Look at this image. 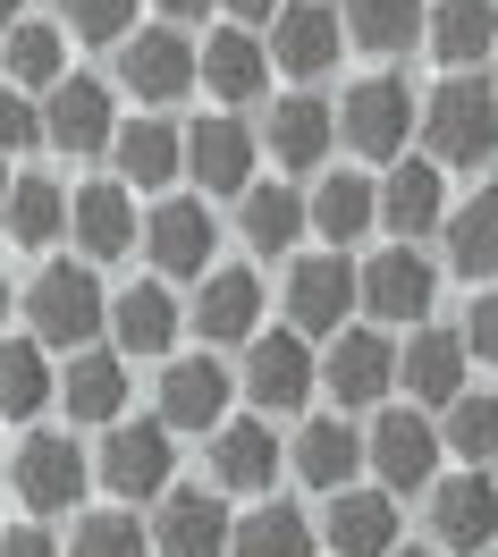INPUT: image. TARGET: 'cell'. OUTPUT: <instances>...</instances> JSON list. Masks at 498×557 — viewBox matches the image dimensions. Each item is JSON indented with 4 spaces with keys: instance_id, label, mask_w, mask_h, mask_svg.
Wrapping results in <instances>:
<instances>
[{
    "instance_id": "cell-1",
    "label": "cell",
    "mask_w": 498,
    "mask_h": 557,
    "mask_svg": "<svg viewBox=\"0 0 498 557\" xmlns=\"http://www.w3.org/2000/svg\"><path fill=\"white\" fill-rule=\"evenodd\" d=\"M423 136L439 170H473V161H498V85L482 76H448L439 94L423 102Z\"/></svg>"
},
{
    "instance_id": "cell-2",
    "label": "cell",
    "mask_w": 498,
    "mask_h": 557,
    "mask_svg": "<svg viewBox=\"0 0 498 557\" xmlns=\"http://www.w3.org/2000/svg\"><path fill=\"white\" fill-rule=\"evenodd\" d=\"M26 313H35V338H42V347H69L76 355L110 321V305H102V287H94L85 262H51V271L26 287Z\"/></svg>"
},
{
    "instance_id": "cell-3",
    "label": "cell",
    "mask_w": 498,
    "mask_h": 557,
    "mask_svg": "<svg viewBox=\"0 0 498 557\" xmlns=\"http://www.w3.org/2000/svg\"><path fill=\"white\" fill-rule=\"evenodd\" d=\"M423 119V102L406 94V76H363L356 94L338 102V136L356 144L363 161H397L406 152V127Z\"/></svg>"
},
{
    "instance_id": "cell-4",
    "label": "cell",
    "mask_w": 498,
    "mask_h": 557,
    "mask_svg": "<svg viewBox=\"0 0 498 557\" xmlns=\"http://www.w3.org/2000/svg\"><path fill=\"white\" fill-rule=\"evenodd\" d=\"M313 381H321V363H313V347H304V330H271V338L246 347V397L262 414H296V406L313 397Z\"/></svg>"
},
{
    "instance_id": "cell-5",
    "label": "cell",
    "mask_w": 498,
    "mask_h": 557,
    "mask_svg": "<svg viewBox=\"0 0 498 557\" xmlns=\"http://www.w3.org/2000/svg\"><path fill=\"white\" fill-rule=\"evenodd\" d=\"M119 76H127V94H136V102H178L186 85L203 76V60H195V42H186V35L144 26V35L119 42Z\"/></svg>"
},
{
    "instance_id": "cell-6",
    "label": "cell",
    "mask_w": 498,
    "mask_h": 557,
    "mask_svg": "<svg viewBox=\"0 0 498 557\" xmlns=\"http://www.w3.org/2000/svg\"><path fill=\"white\" fill-rule=\"evenodd\" d=\"M439 448H448V431H431V422L406 414V406H389V414L372 422V473H381V490H431Z\"/></svg>"
},
{
    "instance_id": "cell-7",
    "label": "cell",
    "mask_w": 498,
    "mask_h": 557,
    "mask_svg": "<svg viewBox=\"0 0 498 557\" xmlns=\"http://www.w3.org/2000/svg\"><path fill=\"white\" fill-rule=\"evenodd\" d=\"M397 381V347L381 330H338L329 355H321V388L338 397V406H381Z\"/></svg>"
},
{
    "instance_id": "cell-8",
    "label": "cell",
    "mask_w": 498,
    "mask_h": 557,
    "mask_svg": "<svg viewBox=\"0 0 498 557\" xmlns=\"http://www.w3.org/2000/svg\"><path fill=\"white\" fill-rule=\"evenodd\" d=\"M170 465H178L170 422H110V440H102V482L119 490V498H152V490H170Z\"/></svg>"
},
{
    "instance_id": "cell-9",
    "label": "cell",
    "mask_w": 498,
    "mask_h": 557,
    "mask_svg": "<svg viewBox=\"0 0 498 557\" xmlns=\"http://www.w3.org/2000/svg\"><path fill=\"white\" fill-rule=\"evenodd\" d=\"M431 532H439V549L482 557V549L498 541V482H482V473L431 482Z\"/></svg>"
},
{
    "instance_id": "cell-10",
    "label": "cell",
    "mask_w": 498,
    "mask_h": 557,
    "mask_svg": "<svg viewBox=\"0 0 498 557\" xmlns=\"http://www.w3.org/2000/svg\"><path fill=\"white\" fill-rule=\"evenodd\" d=\"M347 305H363V278L347 271L338 253L296 262V278H287V313H296L304 338H338V313H347Z\"/></svg>"
},
{
    "instance_id": "cell-11",
    "label": "cell",
    "mask_w": 498,
    "mask_h": 557,
    "mask_svg": "<svg viewBox=\"0 0 498 557\" xmlns=\"http://www.w3.org/2000/svg\"><path fill=\"white\" fill-rule=\"evenodd\" d=\"M152 541L161 557H228V507H220V490H170V507L152 516Z\"/></svg>"
},
{
    "instance_id": "cell-12",
    "label": "cell",
    "mask_w": 498,
    "mask_h": 557,
    "mask_svg": "<svg viewBox=\"0 0 498 557\" xmlns=\"http://www.w3.org/2000/svg\"><path fill=\"white\" fill-rule=\"evenodd\" d=\"M431 287H439V278H431V262L397 237L389 253L363 271V313H381V321H423V313H431Z\"/></svg>"
},
{
    "instance_id": "cell-13",
    "label": "cell",
    "mask_w": 498,
    "mask_h": 557,
    "mask_svg": "<svg viewBox=\"0 0 498 557\" xmlns=\"http://www.w3.org/2000/svg\"><path fill=\"white\" fill-rule=\"evenodd\" d=\"M329 549L389 557L397 549V490H329Z\"/></svg>"
},
{
    "instance_id": "cell-14",
    "label": "cell",
    "mask_w": 498,
    "mask_h": 557,
    "mask_svg": "<svg viewBox=\"0 0 498 557\" xmlns=\"http://www.w3.org/2000/svg\"><path fill=\"white\" fill-rule=\"evenodd\" d=\"M464 330H414L406 338V355H397V381L414 388L423 406H457L464 397Z\"/></svg>"
},
{
    "instance_id": "cell-15",
    "label": "cell",
    "mask_w": 498,
    "mask_h": 557,
    "mask_svg": "<svg viewBox=\"0 0 498 557\" xmlns=\"http://www.w3.org/2000/svg\"><path fill=\"white\" fill-rule=\"evenodd\" d=\"M161 422H170V431H220V422H228V372H220L212 355L170 363V381H161Z\"/></svg>"
},
{
    "instance_id": "cell-16",
    "label": "cell",
    "mask_w": 498,
    "mask_h": 557,
    "mask_svg": "<svg viewBox=\"0 0 498 557\" xmlns=\"http://www.w3.org/2000/svg\"><path fill=\"white\" fill-rule=\"evenodd\" d=\"M212 211L203 203H161L152 220H144V253L161 262L170 278H203V262H212Z\"/></svg>"
},
{
    "instance_id": "cell-17",
    "label": "cell",
    "mask_w": 498,
    "mask_h": 557,
    "mask_svg": "<svg viewBox=\"0 0 498 557\" xmlns=\"http://www.w3.org/2000/svg\"><path fill=\"white\" fill-rule=\"evenodd\" d=\"M42 127H51L60 152H102L110 144V94L94 85V76H60L51 102H42Z\"/></svg>"
},
{
    "instance_id": "cell-18",
    "label": "cell",
    "mask_w": 498,
    "mask_h": 557,
    "mask_svg": "<svg viewBox=\"0 0 498 557\" xmlns=\"http://www.w3.org/2000/svg\"><path fill=\"white\" fill-rule=\"evenodd\" d=\"M76 490H85V456L69 448V440H26L17 448V498L26 507H42V516H60V507H76Z\"/></svg>"
},
{
    "instance_id": "cell-19",
    "label": "cell",
    "mask_w": 498,
    "mask_h": 557,
    "mask_svg": "<svg viewBox=\"0 0 498 557\" xmlns=\"http://www.w3.org/2000/svg\"><path fill=\"white\" fill-rule=\"evenodd\" d=\"M253 321H262V278L253 271H203L195 330H203L212 347H237V338H253Z\"/></svg>"
},
{
    "instance_id": "cell-20",
    "label": "cell",
    "mask_w": 498,
    "mask_h": 557,
    "mask_svg": "<svg viewBox=\"0 0 498 557\" xmlns=\"http://www.w3.org/2000/svg\"><path fill=\"white\" fill-rule=\"evenodd\" d=\"M69 228H76V245H85L94 262H119V253H136V203H127V186L94 177V186L76 195Z\"/></svg>"
},
{
    "instance_id": "cell-21",
    "label": "cell",
    "mask_w": 498,
    "mask_h": 557,
    "mask_svg": "<svg viewBox=\"0 0 498 557\" xmlns=\"http://www.w3.org/2000/svg\"><path fill=\"white\" fill-rule=\"evenodd\" d=\"M338 51H347V42H338V17H329V9H313V0L271 17V60H279L287 76H321V69H338Z\"/></svg>"
},
{
    "instance_id": "cell-22",
    "label": "cell",
    "mask_w": 498,
    "mask_h": 557,
    "mask_svg": "<svg viewBox=\"0 0 498 557\" xmlns=\"http://www.w3.org/2000/svg\"><path fill=\"white\" fill-rule=\"evenodd\" d=\"M212 473H220V490H271V473H279L271 422H220L212 431Z\"/></svg>"
},
{
    "instance_id": "cell-23",
    "label": "cell",
    "mask_w": 498,
    "mask_h": 557,
    "mask_svg": "<svg viewBox=\"0 0 498 557\" xmlns=\"http://www.w3.org/2000/svg\"><path fill=\"white\" fill-rule=\"evenodd\" d=\"M329 136H338V110H329V102H313V94L271 102V152H279L287 170H321Z\"/></svg>"
},
{
    "instance_id": "cell-24",
    "label": "cell",
    "mask_w": 498,
    "mask_h": 557,
    "mask_svg": "<svg viewBox=\"0 0 498 557\" xmlns=\"http://www.w3.org/2000/svg\"><path fill=\"white\" fill-rule=\"evenodd\" d=\"M186 170L203 177L212 195H237L253 177V136L237 127V119H203L195 136H186Z\"/></svg>"
},
{
    "instance_id": "cell-25",
    "label": "cell",
    "mask_w": 498,
    "mask_h": 557,
    "mask_svg": "<svg viewBox=\"0 0 498 557\" xmlns=\"http://www.w3.org/2000/svg\"><path fill=\"white\" fill-rule=\"evenodd\" d=\"M60 397H69L76 422H119V406H127V363H119V355L76 347L69 372H60Z\"/></svg>"
},
{
    "instance_id": "cell-26",
    "label": "cell",
    "mask_w": 498,
    "mask_h": 557,
    "mask_svg": "<svg viewBox=\"0 0 498 557\" xmlns=\"http://www.w3.org/2000/svg\"><path fill=\"white\" fill-rule=\"evenodd\" d=\"M363 456H372V440H356L338 414H321V422H304V440H296V473L313 490H347Z\"/></svg>"
},
{
    "instance_id": "cell-27",
    "label": "cell",
    "mask_w": 498,
    "mask_h": 557,
    "mask_svg": "<svg viewBox=\"0 0 498 557\" xmlns=\"http://www.w3.org/2000/svg\"><path fill=\"white\" fill-rule=\"evenodd\" d=\"M110 330H119V355H170L178 338V305H170V287H127L119 305H110Z\"/></svg>"
},
{
    "instance_id": "cell-28",
    "label": "cell",
    "mask_w": 498,
    "mask_h": 557,
    "mask_svg": "<svg viewBox=\"0 0 498 557\" xmlns=\"http://www.w3.org/2000/svg\"><path fill=\"white\" fill-rule=\"evenodd\" d=\"M431 51L448 69H473L482 51H498V9L490 0H439L431 9Z\"/></svg>"
},
{
    "instance_id": "cell-29",
    "label": "cell",
    "mask_w": 498,
    "mask_h": 557,
    "mask_svg": "<svg viewBox=\"0 0 498 557\" xmlns=\"http://www.w3.org/2000/svg\"><path fill=\"white\" fill-rule=\"evenodd\" d=\"M381 220H389V237H423V228H439V161H406V170H389V186H381Z\"/></svg>"
},
{
    "instance_id": "cell-30",
    "label": "cell",
    "mask_w": 498,
    "mask_h": 557,
    "mask_svg": "<svg viewBox=\"0 0 498 557\" xmlns=\"http://www.w3.org/2000/svg\"><path fill=\"white\" fill-rule=\"evenodd\" d=\"M203 85H212L220 102H253L271 85V51L253 35H212L203 42Z\"/></svg>"
},
{
    "instance_id": "cell-31",
    "label": "cell",
    "mask_w": 498,
    "mask_h": 557,
    "mask_svg": "<svg viewBox=\"0 0 498 557\" xmlns=\"http://www.w3.org/2000/svg\"><path fill=\"white\" fill-rule=\"evenodd\" d=\"M51 363H42L35 338H0V422H26L51 406Z\"/></svg>"
},
{
    "instance_id": "cell-32",
    "label": "cell",
    "mask_w": 498,
    "mask_h": 557,
    "mask_svg": "<svg viewBox=\"0 0 498 557\" xmlns=\"http://www.w3.org/2000/svg\"><path fill=\"white\" fill-rule=\"evenodd\" d=\"M372 220H381V195H372V177H356V170L321 177V195H313V228H321L329 245H356Z\"/></svg>"
},
{
    "instance_id": "cell-33",
    "label": "cell",
    "mask_w": 498,
    "mask_h": 557,
    "mask_svg": "<svg viewBox=\"0 0 498 557\" xmlns=\"http://www.w3.org/2000/svg\"><path fill=\"white\" fill-rule=\"evenodd\" d=\"M347 35L363 51H414L431 35V17H423V0H347Z\"/></svg>"
},
{
    "instance_id": "cell-34",
    "label": "cell",
    "mask_w": 498,
    "mask_h": 557,
    "mask_svg": "<svg viewBox=\"0 0 498 557\" xmlns=\"http://www.w3.org/2000/svg\"><path fill=\"white\" fill-rule=\"evenodd\" d=\"M448 262L464 278H498V186L473 195L464 211H448Z\"/></svg>"
},
{
    "instance_id": "cell-35",
    "label": "cell",
    "mask_w": 498,
    "mask_h": 557,
    "mask_svg": "<svg viewBox=\"0 0 498 557\" xmlns=\"http://www.w3.org/2000/svg\"><path fill=\"white\" fill-rule=\"evenodd\" d=\"M69 211L76 203L51 186V177H17V186H9V237L17 245H51L60 228H69Z\"/></svg>"
},
{
    "instance_id": "cell-36",
    "label": "cell",
    "mask_w": 498,
    "mask_h": 557,
    "mask_svg": "<svg viewBox=\"0 0 498 557\" xmlns=\"http://www.w3.org/2000/svg\"><path fill=\"white\" fill-rule=\"evenodd\" d=\"M228 557H313V523L296 516V507H262V516L237 523Z\"/></svg>"
},
{
    "instance_id": "cell-37",
    "label": "cell",
    "mask_w": 498,
    "mask_h": 557,
    "mask_svg": "<svg viewBox=\"0 0 498 557\" xmlns=\"http://www.w3.org/2000/svg\"><path fill=\"white\" fill-rule=\"evenodd\" d=\"M119 170L136 177V186H161V177H178L186 170V144L161 127V119H136L127 136H119Z\"/></svg>"
},
{
    "instance_id": "cell-38",
    "label": "cell",
    "mask_w": 498,
    "mask_h": 557,
    "mask_svg": "<svg viewBox=\"0 0 498 557\" xmlns=\"http://www.w3.org/2000/svg\"><path fill=\"white\" fill-rule=\"evenodd\" d=\"M304 220H313V203H296L287 186H253V195H246V245H262V253L296 245V237H304Z\"/></svg>"
},
{
    "instance_id": "cell-39",
    "label": "cell",
    "mask_w": 498,
    "mask_h": 557,
    "mask_svg": "<svg viewBox=\"0 0 498 557\" xmlns=\"http://www.w3.org/2000/svg\"><path fill=\"white\" fill-rule=\"evenodd\" d=\"M9 76L17 85H60L69 76V42H60V26H9Z\"/></svg>"
},
{
    "instance_id": "cell-40",
    "label": "cell",
    "mask_w": 498,
    "mask_h": 557,
    "mask_svg": "<svg viewBox=\"0 0 498 557\" xmlns=\"http://www.w3.org/2000/svg\"><path fill=\"white\" fill-rule=\"evenodd\" d=\"M448 448H457L464 465L498 456V397H457V406H448Z\"/></svg>"
},
{
    "instance_id": "cell-41",
    "label": "cell",
    "mask_w": 498,
    "mask_h": 557,
    "mask_svg": "<svg viewBox=\"0 0 498 557\" xmlns=\"http://www.w3.org/2000/svg\"><path fill=\"white\" fill-rule=\"evenodd\" d=\"M152 549H161V541H144L136 516H85L76 541H69V557H152Z\"/></svg>"
},
{
    "instance_id": "cell-42",
    "label": "cell",
    "mask_w": 498,
    "mask_h": 557,
    "mask_svg": "<svg viewBox=\"0 0 498 557\" xmlns=\"http://www.w3.org/2000/svg\"><path fill=\"white\" fill-rule=\"evenodd\" d=\"M69 26L85 42H127V26H136V0H69Z\"/></svg>"
},
{
    "instance_id": "cell-43",
    "label": "cell",
    "mask_w": 498,
    "mask_h": 557,
    "mask_svg": "<svg viewBox=\"0 0 498 557\" xmlns=\"http://www.w3.org/2000/svg\"><path fill=\"white\" fill-rule=\"evenodd\" d=\"M35 136H51V127H42V110L26 102V94H0V152H26Z\"/></svg>"
},
{
    "instance_id": "cell-44",
    "label": "cell",
    "mask_w": 498,
    "mask_h": 557,
    "mask_svg": "<svg viewBox=\"0 0 498 557\" xmlns=\"http://www.w3.org/2000/svg\"><path fill=\"white\" fill-rule=\"evenodd\" d=\"M464 347L482 355V363H498V287H490V296H473V313H464Z\"/></svg>"
},
{
    "instance_id": "cell-45",
    "label": "cell",
    "mask_w": 498,
    "mask_h": 557,
    "mask_svg": "<svg viewBox=\"0 0 498 557\" xmlns=\"http://www.w3.org/2000/svg\"><path fill=\"white\" fill-rule=\"evenodd\" d=\"M0 557H60L51 532H0Z\"/></svg>"
},
{
    "instance_id": "cell-46",
    "label": "cell",
    "mask_w": 498,
    "mask_h": 557,
    "mask_svg": "<svg viewBox=\"0 0 498 557\" xmlns=\"http://www.w3.org/2000/svg\"><path fill=\"white\" fill-rule=\"evenodd\" d=\"M237 17H279V0H228Z\"/></svg>"
},
{
    "instance_id": "cell-47",
    "label": "cell",
    "mask_w": 498,
    "mask_h": 557,
    "mask_svg": "<svg viewBox=\"0 0 498 557\" xmlns=\"http://www.w3.org/2000/svg\"><path fill=\"white\" fill-rule=\"evenodd\" d=\"M161 9H170V17H203L212 0H161Z\"/></svg>"
},
{
    "instance_id": "cell-48",
    "label": "cell",
    "mask_w": 498,
    "mask_h": 557,
    "mask_svg": "<svg viewBox=\"0 0 498 557\" xmlns=\"http://www.w3.org/2000/svg\"><path fill=\"white\" fill-rule=\"evenodd\" d=\"M17 9H26V0H0V26H17Z\"/></svg>"
},
{
    "instance_id": "cell-49",
    "label": "cell",
    "mask_w": 498,
    "mask_h": 557,
    "mask_svg": "<svg viewBox=\"0 0 498 557\" xmlns=\"http://www.w3.org/2000/svg\"><path fill=\"white\" fill-rule=\"evenodd\" d=\"M9 186H17V177H9V170H0V203H9Z\"/></svg>"
},
{
    "instance_id": "cell-50",
    "label": "cell",
    "mask_w": 498,
    "mask_h": 557,
    "mask_svg": "<svg viewBox=\"0 0 498 557\" xmlns=\"http://www.w3.org/2000/svg\"><path fill=\"white\" fill-rule=\"evenodd\" d=\"M0 321H9V278H0Z\"/></svg>"
},
{
    "instance_id": "cell-51",
    "label": "cell",
    "mask_w": 498,
    "mask_h": 557,
    "mask_svg": "<svg viewBox=\"0 0 498 557\" xmlns=\"http://www.w3.org/2000/svg\"><path fill=\"white\" fill-rule=\"evenodd\" d=\"M389 557H431V549H389Z\"/></svg>"
},
{
    "instance_id": "cell-52",
    "label": "cell",
    "mask_w": 498,
    "mask_h": 557,
    "mask_svg": "<svg viewBox=\"0 0 498 557\" xmlns=\"http://www.w3.org/2000/svg\"><path fill=\"white\" fill-rule=\"evenodd\" d=\"M0 60H9V51H0Z\"/></svg>"
},
{
    "instance_id": "cell-53",
    "label": "cell",
    "mask_w": 498,
    "mask_h": 557,
    "mask_svg": "<svg viewBox=\"0 0 498 557\" xmlns=\"http://www.w3.org/2000/svg\"><path fill=\"white\" fill-rule=\"evenodd\" d=\"M490 557H498V549H490Z\"/></svg>"
}]
</instances>
